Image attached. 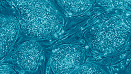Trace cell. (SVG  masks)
Wrapping results in <instances>:
<instances>
[{"instance_id": "5", "label": "cell", "mask_w": 131, "mask_h": 74, "mask_svg": "<svg viewBox=\"0 0 131 74\" xmlns=\"http://www.w3.org/2000/svg\"><path fill=\"white\" fill-rule=\"evenodd\" d=\"M19 31L18 21L13 16L1 17V57L7 55L16 40Z\"/></svg>"}, {"instance_id": "1", "label": "cell", "mask_w": 131, "mask_h": 74, "mask_svg": "<svg viewBox=\"0 0 131 74\" xmlns=\"http://www.w3.org/2000/svg\"><path fill=\"white\" fill-rule=\"evenodd\" d=\"M13 2L20 13L21 28L31 39H50L60 31L63 25V18L51 1Z\"/></svg>"}, {"instance_id": "2", "label": "cell", "mask_w": 131, "mask_h": 74, "mask_svg": "<svg viewBox=\"0 0 131 74\" xmlns=\"http://www.w3.org/2000/svg\"><path fill=\"white\" fill-rule=\"evenodd\" d=\"M130 21L117 17L106 22L97 31V46L109 53L121 48L126 44L130 35Z\"/></svg>"}, {"instance_id": "7", "label": "cell", "mask_w": 131, "mask_h": 74, "mask_svg": "<svg viewBox=\"0 0 131 74\" xmlns=\"http://www.w3.org/2000/svg\"><path fill=\"white\" fill-rule=\"evenodd\" d=\"M102 68L94 64H88L80 66L71 73H105Z\"/></svg>"}, {"instance_id": "6", "label": "cell", "mask_w": 131, "mask_h": 74, "mask_svg": "<svg viewBox=\"0 0 131 74\" xmlns=\"http://www.w3.org/2000/svg\"><path fill=\"white\" fill-rule=\"evenodd\" d=\"M62 8L71 15L82 14L91 7L92 1H58Z\"/></svg>"}, {"instance_id": "4", "label": "cell", "mask_w": 131, "mask_h": 74, "mask_svg": "<svg viewBox=\"0 0 131 74\" xmlns=\"http://www.w3.org/2000/svg\"><path fill=\"white\" fill-rule=\"evenodd\" d=\"M43 56L40 44L35 41H28L20 45L11 57L13 62L25 71H36Z\"/></svg>"}, {"instance_id": "3", "label": "cell", "mask_w": 131, "mask_h": 74, "mask_svg": "<svg viewBox=\"0 0 131 74\" xmlns=\"http://www.w3.org/2000/svg\"><path fill=\"white\" fill-rule=\"evenodd\" d=\"M84 49L73 45H61L51 57L50 65L55 73H71L84 62Z\"/></svg>"}, {"instance_id": "8", "label": "cell", "mask_w": 131, "mask_h": 74, "mask_svg": "<svg viewBox=\"0 0 131 74\" xmlns=\"http://www.w3.org/2000/svg\"><path fill=\"white\" fill-rule=\"evenodd\" d=\"M1 72H2L3 71H4V72H3V73H15V71L12 69L10 68L9 67L7 66H1Z\"/></svg>"}]
</instances>
